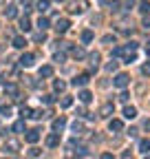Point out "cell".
<instances>
[{
    "mask_svg": "<svg viewBox=\"0 0 150 159\" xmlns=\"http://www.w3.org/2000/svg\"><path fill=\"white\" fill-rule=\"evenodd\" d=\"M124 117H126V119H135V117H137V108H135V106H126V108H124Z\"/></svg>",
    "mask_w": 150,
    "mask_h": 159,
    "instance_id": "8fae6325",
    "label": "cell"
},
{
    "mask_svg": "<svg viewBox=\"0 0 150 159\" xmlns=\"http://www.w3.org/2000/svg\"><path fill=\"white\" fill-rule=\"evenodd\" d=\"M113 40H115L113 35H104V38H102V42H104V44H108V42H113Z\"/></svg>",
    "mask_w": 150,
    "mask_h": 159,
    "instance_id": "f35d334b",
    "label": "cell"
},
{
    "mask_svg": "<svg viewBox=\"0 0 150 159\" xmlns=\"http://www.w3.org/2000/svg\"><path fill=\"white\" fill-rule=\"evenodd\" d=\"M121 159H133V155H130V152H128V150H126V152H124V155H121Z\"/></svg>",
    "mask_w": 150,
    "mask_h": 159,
    "instance_id": "ee69618b",
    "label": "cell"
},
{
    "mask_svg": "<svg viewBox=\"0 0 150 159\" xmlns=\"http://www.w3.org/2000/svg\"><path fill=\"white\" fill-rule=\"evenodd\" d=\"M68 27H71V22L66 18H58V22H55V31H58V33H66Z\"/></svg>",
    "mask_w": 150,
    "mask_h": 159,
    "instance_id": "7a4b0ae2",
    "label": "cell"
},
{
    "mask_svg": "<svg viewBox=\"0 0 150 159\" xmlns=\"http://www.w3.org/2000/svg\"><path fill=\"white\" fill-rule=\"evenodd\" d=\"M13 130H15V133H22V130H24V122H22V119L13 124Z\"/></svg>",
    "mask_w": 150,
    "mask_h": 159,
    "instance_id": "f546056e",
    "label": "cell"
},
{
    "mask_svg": "<svg viewBox=\"0 0 150 159\" xmlns=\"http://www.w3.org/2000/svg\"><path fill=\"white\" fill-rule=\"evenodd\" d=\"M24 139H27V142H29V144H35V142H38V139H40V130H38V128H31V130H27V135H24Z\"/></svg>",
    "mask_w": 150,
    "mask_h": 159,
    "instance_id": "8992f818",
    "label": "cell"
},
{
    "mask_svg": "<svg viewBox=\"0 0 150 159\" xmlns=\"http://www.w3.org/2000/svg\"><path fill=\"white\" fill-rule=\"evenodd\" d=\"M71 55H73L75 60H82V57H84V49H80V47H71Z\"/></svg>",
    "mask_w": 150,
    "mask_h": 159,
    "instance_id": "e0dca14e",
    "label": "cell"
},
{
    "mask_svg": "<svg viewBox=\"0 0 150 159\" xmlns=\"http://www.w3.org/2000/svg\"><path fill=\"white\" fill-rule=\"evenodd\" d=\"M128 97H130L128 93H121V95H119V99H121V102H128Z\"/></svg>",
    "mask_w": 150,
    "mask_h": 159,
    "instance_id": "7bdbcfd3",
    "label": "cell"
},
{
    "mask_svg": "<svg viewBox=\"0 0 150 159\" xmlns=\"http://www.w3.org/2000/svg\"><path fill=\"white\" fill-rule=\"evenodd\" d=\"M53 89L58 91V93H64V91H66V82H62V80H55V82H53Z\"/></svg>",
    "mask_w": 150,
    "mask_h": 159,
    "instance_id": "ffe728a7",
    "label": "cell"
},
{
    "mask_svg": "<svg viewBox=\"0 0 150 159\" xmlns=\"http://www.w3.org/2000/svg\"><path fill=\"white\" fill-rule=\"evenodd\" d=\"M13 47H15V49H24V47H27V40H24L22 35H15V38H13Z\"/></svg>",
    "mask_w": 150,
    "mask_h": 159,
    "instance_id": "5bb4252c",
    "label": "cell"
},
{
    "mask_svg": "<svg viewBox=\"0 0 150 159\" xmlns=\"http://www.w3.org/2000/svg\"><path fill=\"white\" fill-rule=\"evenodd\" d=\"M51 75H53V66H49V64L40 66V77H51Z\"/></svg>",
    "mask_w": 150,
    "mask_h": 159,
    "instance_id": "2e32d148",
    "label": "cell"
},
{
    "mask_svg": "<svg viewBox=\"0 0 150 159\" xmlns=\"http://www.w3.org/2000/svg\"><path fill=\"white\" fill-rule=\"evenodd\" d=\"M110 7H113V11H119V7H121V2H119V0H115V2H110Z\"/></svg>",
    "mask_w": 150,
    "mask_h": 159,
    "instance_id": "d590c367",
    "label": "cell"
},
{
    "mask_svg": "<svg viewBox=\"0 0 150 159\" xmlns=\"http://www.w3.org/2000/svg\"><path fill=\"white\" fill-rule=\"evenodd\" d=\"M146 55H148V60H150V47H148V49H146Z\"/></svg>",
    "mask_w": 150,
    "mask_h": 159,
    "instance_id": "bcb514c9",
    "label": "cell"
},
{
    "mask_svg": "<svg viewBox=\"0 0 150 159\" xmlns=\"http://www.w3.org/2000/svg\"><path fill=\"white\" fill-rule=\"evenodd\" d=\"M82 42H84V44H88V42H93V31H88V29H86V31L82 33Z\"/></svg>",
    "mask_w": 150,
    "mask_h": 159,
    "instance_id": "d4e9b609",
    "label": "cell"
},
{
    "mask_svg": "<svg viewBox=\"0 0 150 159\" xmlns=\"http://www.w3.org/2000/svg\"><path fill=\"white\" fill-rule=\"evenodd\" d=\"M0 113H2V115H9V113H11V104H9V102H0Z\"/></svg>",
    "mask_w": 150,
    "mask_h": 159,
    "instance_id": "484cf974",
    "label": "cell"
},
{
    "mask_svg": "<svg viewBox=\"0 0 150 159\" xmlns=\"http://www.w3.org/2000/svg\"><path fill=\"white\" fill-rule=\"evenodd\" d=\"M82 130H84V126H82V122H73V133H75V135H80Z\"/></svg>",
    "mask_w": 150,
    "mask_h": 159,
    "instance_id": "83f0119b",
    "label": "cell"
},
{
    "mask_svg": "<svg viewBox=\"0 0 150 159\" xmlns=\"http://www.w3.org/2000/svg\"><path fill=\"white\" fill-rule=\"evenodd\" d=\"M46 146H49V148L60 146V137H58V133H51V135L46 137Z\"/></svg>",
    "mask_w": 150,
    "mask_h": 159,
    "instance_id": "9c48e42d",
    "label": "cell"
},
{
    "mask_svg": "<svg viewBox=\"0 0 150 159\" xmlns=\"http://www.w3.org/2000/svg\"><path fill=\"white\" fill-rule=\"evenodd\" d=\"M38 11H40V13L49 11V0H38Z\"/></svg>",
    "mask_w": 150,
    "mask_h": 159,
    "instance_id": "603a6c76",
    "label": "cell"
},
{
    "mask_svg": "<svg viewBox=\"0 0 150 159\" xmlns=\"http://www.w3.org/2000/svg\"><path fill=\"white\" fill-rule=\"evenodd\" d=\"M75 152H77V155H80V157H84V155H86V152H88V150H86V148H84V146H82V148H77V150H75Z\"/></svg>",
    "mask_w": 150,
    "mask_h": 159,
    "instance_id": "ab89813d",
    "label": "cell"
},
{
    "mask_svg": "<svg viewBox=\"0 0 150 159\" xmlns=\"http://www.w3.org/2000/svg\"><path fill=\"white\" fill-rule=\"evenodd\" d=\"M20 113H22V119H24V117H31V115H33V111H31L29 106H22V111H20Z\"/></svg>",
    "mask_w": 150,
    "mask_h": 159,
    "instance_id": "4dcf8cb0",
    "label": "cell"
},
{
    "mask_svg": "<svg viewBox=\"0 0 150 159\" xmlns=\"http://www.w3.org/2000/svg\"><path fill=\"white\" fill-rule=\"evenodd\" d=\"M117 64H119V62H115V60H110V62L106 64V71H115V69H117Z\"/></svg>",
    "mask_w": 150,
    "mask_h": 159,
    "instance_id": "1f68e13d",
    "label": "cell"
},
{
    "mask_svg": "<svg viewBox=\"0 0 150 159\" xmlns=\"http://www.w3.org/2000/svg\"><path fill=\"white\" fill-rule=\"evenodd\" d=\"M18 150H20V144H18L15 139H9V142H5V152H9V155H15Z\"/></svg>",
    "mask_w": 150,
    "mask_h": 159,
    "instance_id": "3957f363",
    "label": "cell"
},
{
    "mask_svg": "<svg viewBox=\"0 0 150 159\" xmlns=\"http://www.w3.org/2000/svg\"><path fill=\"white\" fill-rule=\"evenodd\" d=\"M20 29L22 31H31V20L24 16V18H20Z\"/></svg>",
    "mask_w": 150,
    "mask_h": 159,
    "instance_id": "7402d4cb",
    "label": "cell"
},
{
    "mask_svg": "<svg viewBox=\"0 0 150 159\" xmlns=\"http://www.w3.org/2000/svg\"><path fill=\"white\" fill-rule=\"evenodd\" d=\"M53 60H55V62H64V53H55Z\"/></svg>",
    "mask_w": 150,
    "mask_h": 159,
    "instance_id": "836d02e7",
    "label": "cell"
},
{
    "mask_svg": "<svg viewBox=\"0 0 150 159\" xmlns=\"http://www.w3.org/2000/svg\"><path fill=\"white\" fill-rule=\"evenodd\" d=\"M77 97H80V102H84V104H88V102H90V99H93V93H90V91H82V93H80Z\"/></svg>",
    "mask_w": 150,
    "mask_h": 159,
    "instance_id": "ac0fdd59",
    "label": "cell"
},
{
    "mask_svg": "<svg viewBox=\"0 0 150 159\" xmlns=\"http://www.w3.org/2000/svg\"><path fill=\"white\" fill-rule=\"evenodd\" d=\"M141 11L148 13V11H150V2H143V5H141Z\"/></svg>",
    "mask_w": 150,
    "mask_h": 159,
    "instance_id": "60d3db41",
    "label": "cell"
},
{
    "mask_svg": "<svg viewBox=\"0 0 150 159\" xmlns=\"http://www.w3.org/2000/svg\"><path fill=\"white\" fill-rule=\"evenodd\" d=\"M60 106H62V108H68V106H73V97H71V95H64V97L60 99Z\"/></svg>",
    "mask_w": 150,
    "mask_h": 159,
    "instance_id": "44dd1931",
    "label": "cell"
},
{
    "mask_svg": "<svg viewBox=\"0 0 150 159\" xmlns=\"http://www.w3.org/2000/svg\"><path fill=\"white\" fill-rule=\"evenodd\" d=\"M38 27H40V31H46V29H49V18H42V16H40V20H38Z\"/></svg>",
    "mask_w": 150,
    "mask_h": 159,
    "instance_id": "cb8c5ba5",
    "label": "cell"
},
{
    "mask_svg": "<svg viewBox=\"0 0 150 159\" xmlns=\"http://www.w3.org/2000/svg\"><path fill=\"white\" fill-rule=\"evenodd\" d=\"M5 93L9 97H18V86L15 84H5Z\"/></svg>",
    "mask_w": 150,
    "mask_h": 159,
    "instance_id": "4fadbf2b",
    "label": "cell"
},
{
    "mask_svg": "<svg viewBox=\"0 0 150 159\" xmlns=\"http://www.w3.org/2000/svg\"><path fill=\"white\" fill-rule=\"evenodd\" d=\"M139 152H150V139H141V142H139Z\"/></svg>",
    "mask_w": 150,
    "mask_h": 159,
    "instance_id": "d6986e66",
    "label": "cell"
},
{
    "mask_svg": "<svg viewBox=\"0 0 150 159\" xmlns=\"http://www.w3.org/2000/svg\"><path fill=\"white\" fill-rule=\"evenodd\" d=\"M108 128H110V130H117V133H119V130L124 128V124H121V119H110V122H108Z\"/></svg>",
    "mask_w": 150,
    "mask_h": 159,
    "instance_id": "7c38bea8",
    "label": "cell"
},
{
    "mask_svg": "<svg viewBox=\"0 0 150 159\" xmlns=\"http://www.w3.org/2000/svg\"><path fill=\"white\" fill-rule=\"evenodd\" d=\"M113 111H115V106H113V104H104V106L99 108V115H102V117H110Z\"/></svg>",
    "mask_w": 150,
    "mask_h": 159,
    "instance_id": "30bf717a",
    "label": "cell"
},
{
    "mask_svg": "<svg viewBox=\"0 0 150 159\" xmlns=\"http://www.w3.org/2000/svg\"><path fill=\"white\" fill-rule=\"evenodd\" d=\"M15 13H18V11H15V7H13V5H9V7L5 9V16H7V18H15Z\"/></svg>",
    "mask_w": 150,
    "mask_h": 159,
    "instance_id": "4316f807",
    "label": "cell"
},
{
    "mask_svg": "<svg viewBox=\"0 0 150 159\" xmlns=\"http://www.w3.org/2000/svg\"><path fill=\"white\" fill-rule=\"evenodd\" d=\"M99 159H115V157H113L110 152H102V157H99Z\"/></svg>",
    "mask_w": 150,
    "mask_h": 159,
    "instance_id": "b9f144b4",
    "label": "cell"
},
{
    "mask_svg": "<svg viewBox=\"0 0 150 159\" xmlns=\"http://www.w3.org/2000/svg\"><path fill=\"white\" fill-rule=\"evenodd\" d=\"M29 155H31V157H38V155H40V148H35V146H33V148L29 150Z\"/></svg>",
    "mask_w": 150,
    "mask_h": 159,
    "instance_id": "74e56055",
    "label": "cell"
},
{
    "mask_svg": "<svg viewBox=\"0 0 150 159\" xmlns=\"http://www.w3.org/2000/svg\"><path fill=\"white\" fill-rule=\"evenodd\" d=\"M35 64V55L33 53H24L20 57V66H33Z\"/></svg>",
    "mask_w": 150,
    "mask_h": 159,
    "instance_id": "52a82bcc",
    "label": "cell"
},
{
    "mask_svg": "<svg viewBox=\"0 0 150 159\" xmlns=\"http://www.w3.org/2000/svg\"><path fill=\"white\" fill-rule=\"evenodd\" d=\"M88 60H90V69H97L102 55H99V53H90V55H88Z\"/></svg>",
    "mask_w": 150,
    "mask_h": 159,
    "instance_id": "9a60e30c",
    "label": "cell"
},
{
    "mask_svg": "<svg viewBox=\"0 0 150 159\" xmlns=\"http://www.w3.org/2000/svg\"><path fill=\"white\" fill-rule=\"evenodd\" d=\"M31 117H33V119H42V117H44V113H42V111H33V115H31Z\"/></svg>",
    "mask_w": 150,
    "mask_h": 159,
    "instance_id": "d6a6232c",
    "label": "cell"
},
{
    "mask_svg": "<svg viewBox=\"0 0 150 159\" xmlns=\"http://www.w3.org/2000/svg\"><path fill=\"white\" fill-rule=\"evenodd\" d=\"M141 73H143V75H150V62H148V64H143V66H141Z\"/></svg>",
    "mask_w": 150,
    "mask_h": 159,
    "instance_id": "e575fe53",
    "label": "cell"
},
{
    "mask_svg": "<svg viewBox=\"0 0 150 159\" xmlns=\"http://www.w3.org/2000/svg\"><path fill=\"white\" fill-rule=\"evenodd\" d=\"M66 126V119L64 117H58V119H53V133H62V128Z\"/></svg>",
    "mask_w": 150,
    "mask_h": 159,
    "instance_id": "ba28073f",
    "label": "cell"
},
{
    "mask_svg": "<svg viewBox=\"0 0 150 159\" xmlns=\"http://www.w3.org/2000/svg\"><path fill=\"white\" fill-rule=\"evenodd\" d=\"M42 102H44V104H53V95H44Z\"/></svg>",
    "mask_w": 150,
    "mask_h": 159,
    "instance_id": "8d00e7d4",
    "label": "cell"
},
{
    "mask_svg": "<svg viewBox=\"0 0 150 159\" xmlns=\"http://www.w3.org/2000/svg\"><path fill=\"white\" fill-rule=\"evenodd\" d=\"M128 82H130V77H128L126 73H119V75L115 77V86H117V89H126Z\"/></svg>",
    "mask_w": 150,
    "mask_h": 159,
    "instance_id": "277c9868",
    "label": "cell"
},
{
    "mask_svg": "<svg viewBox=\"0 0 150 159\" xmlns=\"http://www.w3.org/2000/svg\"><path fill=\"white\" fill-rule=\"evenodd\" d=\"M88 80H90V77H88V73L75 75V77H73V86H86V84H88Z\"/></svg>",
    "mask_w": 150,
    "mask_h": 159,
    "instance_id": "5b68a950",
    "label": "cell"
},
{
    "mask_svg": "<svg viewBox=\"0 0 150 159\" xmlns=\"http://www.w3.org/2000/svg\"><path fill=\"white\" fill-rule=\"evenodd\" d=\"M86 7H88L86 0H77V2H71V5H68V11H71V13H82Z\"/></svg>",
    "mask_w": 150,
    "mask_h": 159,
    "instance_id": "6da1fadb",
    "label": "cell"
},
{
    "mask_svg": "<svg viewBox=\"0 0 150 159\" xmlns=\"http://www.w3.org/2000/svg\"><path fill=\"white\" fill-rule=\"evenodd\" d=\"M33 40H35V42H44V40H46V33H44V31L35 33V35H33Z\"/></svg>",
    "mask_w": 150,
    "mask_h": 159,
    "instance_id": "f1b7e54d",
    "label": "cell"
},
{
    "mask_svg": "<svg viewBox=\"0 0 150 159\" xmlns=\"http://www.w3.org/2000/svg\"><path fill=\"white\" fill-rule=\"evenodd\" d=\"M143 27H146V29L150 27V18H143Z\"/></svg>",
    "mask_w": 150,
    "mask_h": 159,
    "instance_id": "f6af8a7d",
    "label": "cell"
},
{
    "mask_svg": "<svg viewBox=\"0 0 150 159\" xmlns=\"http://www.w3.org/2000/svg\"><path fill=\"white\" fill-rule=\"evenodd\" d=\"M146 159H150V155H146Z\"/></svg>",
    "mask_w": 150,
    "mask_h": 159,
    "instance_id": "7dc6e473",
    "label": "cell"
}]
</instances>
